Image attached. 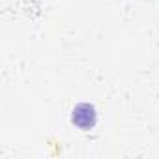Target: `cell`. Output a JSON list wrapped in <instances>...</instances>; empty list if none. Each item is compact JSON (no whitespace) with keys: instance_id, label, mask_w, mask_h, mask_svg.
Instances as JSON below:
<instances>
[{"instance_id":"cell-1","label":"cell","mask_w":159,"mask_h":159,"mask_svg":"<svg viewBox=\"0 0 159 159\" xmlns=\"http://www.w3.org/2000/svg\"><path fill=\"white\" fill-rule=\"evenodd\" d=\"M84 118V127L92 125L94 124V109L88 107V105H81V107H77L75 112H73V122L75 124H81Z\"/></svg>"}]
</instances>
